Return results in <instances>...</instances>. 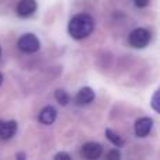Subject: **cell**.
Returning <instances> with one entry per match:
<instances>
[{
	"label": "cell",
	"mask_w": 160,
	"mask_h": 160,
	"mask_svg": "<svg viewBox=\"0 0 160 160\" xmlns=\"http://www.w3.org/2000/svg\"><path fill=\"white\" fill-rule=\"evenodd\" d=\"M101 153H102V146L100 143H97V142H87L82 148V156L88 160L98 159L101 156Z\"/></svg>",
	"instance_id": "obj_4"
},
{
	"label": "cell",
	"mask_w": 160,
	"mask_h": 160,
	"mask_svg": "<svg viewBox=\"0 0 160 160\" xmlns=\"http://www.w3.org/2000/svg\"><path fill=\"white\" fill-rule=\"evenodd\" d=\"M153 128V119L148 118V117H143V118H139L138 121L135 122V135L138 138H145L150 133Z\"/></svg>",
	"instance_id": "obj_5"
},
{
	"label": "cell",
	"mask_w": 160,
	"mask_h": 160,
	"mask_svg": "<svg viewBox=\"0 0 160 160\" xmlns=\"http://www.w3.org/2000/svg\"><path fill=\"white\" fill-rule=\"evenodd\" d=\"M2 83H3V75L0 73V86H2Z\"/></svg>",
	"instance_id": "obj_17"
},
{
	"label": "cell",
	"mask_w": 160,
	"mask_h": 160,
	"mask_svg": "<svg viewBox=\"0 0 160 160\" xmlns=\"http://www.w3.org/2000/svg\"><path fill=\"white\" fill-rule=\"evenodd\" d=\"M17 159H25V155L24 153H18V155H17Z\"/></svg>",
	"instance_id": "obj_16"
},
{
	"label": "cell",
	"mask_w": 160,
	"mask_h": 160,
	"mask_svg": "<svg viewBox=\"0 0 160 160\" xmlns=\"http://www.w3.org/2000/svg\"><path fill=\"white\" fill-rule=\"evenodd\" d=\"M37 10V2L35 0H20L18 4H17V14L22 18H27L31 17Z\"/></svg>",
	"instance_id": "obj_6"
},
{
	"label": "cell",
	"mask_w": 160,
	"mask_h": 160,
	"mask_svg": "<svg viewBox=\"0 0 160 160\" xmlns=\"http://www.w3.org/2000/svg\"><path fill=\"white\" fill-rule=\"evenodd\" d=\"M17 47L25 53H34L39 49V39L34 34H24L18 38Z\"/></svg>",
	"instance_id": "obj_3"
},
{
	"label": "cell",
	"mask_w": 160,
	"mask_h": 160,
	"mask_svg": "<svg viewBox=\"0 0 160 160\" xmlns=\"http://www.w3.org/2000/svg\"><path fill=\"white\" fill-rule=\"evenodd\" d=\"M56 115H58V112H56V110L53 107H51V105H48V107L42 108L41 112H39L38 115V119L41 124L44 125H51L55 122L56 119Z\"/></svg>",
	"instance_id": "obj_8"
},
{
	"label": "cell",
	"mask_w": 160,
	"mask_h": 160,
	"mask_svg": "<svg viewBox=\"0 0 160 160\" xmlns=\"http://www.w3.org/2000/svg\"><path fill=\"white\" fill-rule=\"evenodd\" d=\"M136 7H146L149 4V0H133Z\"/></svg>",
	"instance_id": "obj_14"
},
{
	"label": "cell",
	"mask_w": 160,
	"mask_h": 160,
	"mask_svg": "<svg viewBox=\"0 0 160 160\" xmlns=\"http://www.w3.org/2000/svg\"><path fill=\"white\" fill-rule=\"evenodd\" d=\"M96 94H94V90L90 87H82L78 91V96H76V101L79 102L80 105H87L90 104L94 100Z\"/></svg>",
	"instance_id": "obj_9"
},
{
	"label": "cell",
	"mask_w": 160,
	"mask_h": 160,
	"mask_svg": "<svg viewBox=\"0 0 160 160\" xmlns=\"http://www.w3.org/2000/svg\"><path fill=\"white\" fill-rule=\"evenodd\" d=\"M55 98L61 105L69 104V94H68L65 90H62V88H59V90L55 91Z\"/></svg>",
	"instance_id": "obj_11"
},
{
	"label": "cell",
	"mask_w": 160,
	"mask_h": 160,
	"mask_svg": "<svg viewBox=\"0 0 160 160\" xmlns=\"http://www.w3.org/2000/svg\"><path fill=\"white\" fill-rule=\"evenodd\" d=\"M55 159H66V160H70V156L68 153H58L55 155Z\"/></svg>",
	"instance_id": "obj_15"
},
{
	"label": "cell",
	"mask_w": 160,
	"mask_h": 160,
	"mask_svg": "<svg viewBox=\"0 0 160 160\" xmlns=\"http://www.w3.org/2000/svg\"><path fill=\"white\" fill-rule=\"evenodd\" d=\"M17 132L16 121H0V138L7 141L11 139Z\"/></svg>",
	"instance_id": "obj_7"
},
{
	"label": "cell",
	"mask_w": 160,
	"mask_h": 160,
	"mask_svg": "<svg viewBox=\"0 0 160 160\" xmlns=\"http://www.w3.org/2000/svg\"><path fill=\"white\" fill-rule=\"evenodd\" d=\"M150 105H152V108L156 111V112L160 114V88L153 94L152 100H150Z\"/></svg>",
	"instance_id": "obj_12"
},
{
	"label": "cell",
	"mask_w": 160,
	"mask_h": 160,
	"mask_svg": "<svg viewBox=\"0 0 160 160\" xmlns=\"http://www.w3.org/2000/svg\"><path fill=\"white\" fill-rule=\"evenodd\" d=\"M94 30V20L88 14H76L72 17L68 25V31H69L70 37L75 39H84L93 32Z\"/></svg>",
	"instance_id": "obj_1"
},
{
	"label": "cell",
	"mask_w": 160,
	"mask_h": 160,
	"mask_svg": "<svg viewBox=\"0 0 160 160\" xmlns=\"http://www.w3.org/2000/svg\"><path fill=\"white\" fill-rule=\"evenodd\" d=\"M105 136L108 138V141L111 142V143H114L115 146H118V148H121V146H124V139L121 138V136L118 135V133H115L114 131H111V129H107L105 131Z\"/></svg>",
	"instance_id": "obj_10"
},
{
	"label": "cell",
	"mask_w": 160,
	"mask_h": 160,
	"mask_svg": "<svg viewBox=\"0 0 160 160\" xmlns=\"http://www.w3.org/2000/svg\"><path fill=\"white\" fill-rule=\"evenodd\" d=\"M119 158H121V153H119L118 152V150H111V152L110 153H108V155H107V159H119Z\"/></svg>",
	"instance_id": "obj_13"
},
{
	"label": "cell",
	"mask_w": 160,
	"mask_h": 160,
	"mask_svg": "<svg viewBox=\"0 0 160 160\" xmlns=\"http://www.w3.org/2000/svg\"><path fill=\"white\" fill-rule=\"evenodd\" d=\"M150 39H152V34H150V31L146 30V28H135V30L129 34V37H128L129 45L136 48V49L148 47Z\"/></svg>",
	"instance_id": "obj_2"
},
{
	"label": "cell",
	"mask_w": 160,
	"mask_h": 160,
	"mask_svg": "<svg viewBox=\"0 0 160 160\" xmlns=\"http://www.w3.org/2000/svg\"><path fill=\"white\" fill-rule=\"evenodd\" d=\"M0 56H2V48H0Z\"/></svg>",
	"instance_id": "obj_18"
}]
</instances>
